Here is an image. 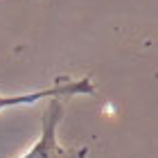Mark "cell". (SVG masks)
Wrapping results in <instances>:
<instances>
[{
    "label": "cell",
    "mask_w": 158,
    "mask_h": 158,
    "mask_svg": "<svg viewBox=\"0 0 158 158\" xmlns=\"http://www.w3.org/2000/svg\"><path fill=\"white\" fill-rule=\"evenodd\" d=\"M95 86L90 84L88 77L75 79V81H66L61 79L52 88H43L36 93H25V95H0V111L2 109H11V106H23V104H34L39 99L45 97H61V95H93Z\"/></svg>",
    "instance_id": "obj_2"
},
{
    "label": "cell",
    "mask_w": 158,
    "mask_h": 158,
    "mask_svg": "<svg viewBox=\"0 0 158 158\" xmlns=\"http://www.w3.org/2000/svg\"><path fill=\"white\" fill-rule=\"evenodd\" d=\"M61 115H63L61 102L52 99V102L48 104L45 113H43V120H41V124H43L41 138L23 158H86V154H88L86 147L66 149V147L59 145V140H56V127H59V122H61Z\"/></svg>",
    "instance_id": "obj_1"
}]
</instances>
